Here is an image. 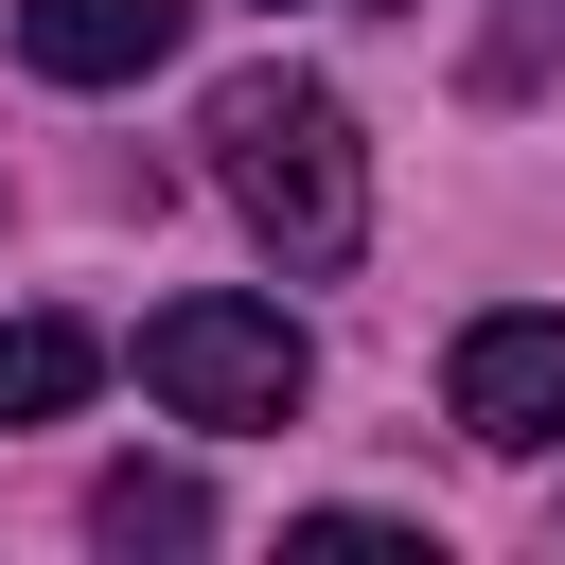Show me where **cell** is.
Returning a JSON list of instances; mask_svg holds the SVG:
<instances>
[{"label": "cell", "instance_id": "obj_7", "mask_svg": "<svg viewBox=\"0 0 565 565\" xmlns=\"http://www.w3.org/2000/svg\"><path fill=\"white\" fill-rule=\"evenodd\" d=\"M282 547H318V565H424V530H388V512H300Z\"/></svg>", "mask_w": 565, "mask_h": 565}, {"label": "cell", "instance_id": "obj_1", "mask_svg": "<svg viewBox=\"0 0 565 565\" xmlns=\"http://www.w3.org/2000/svg\"><path fill=\"white\" fill-rule=\"evenodd\" d=\"M212 177H230V212H247L300 282H335V265L371 247V141H353V106H335L318 71H230V88H212Z\"/></svg>", "mask_w": 565, "mask_h": 565}, {"label": "cell", "instance_id": "obj_4", "mask_svg": "<svg viewBox=\"0 0 565 565\" xmlns=\"http://www.w3.org/2000/svg\"><path fill=\"white\" fill-rule=\"evenodd\" d=\"M177 35H194V0H18V53L53 88H141Z\"/></svg>", "mask_w": 565, "mask_h": 565}, {"label": "cell", "instance_id": "obj_5", "mask_svg": "<svg viewBox=\"0 0 565 565\" xmlns=\"http://www.w3.org/2000/svg\"><path fill=\"white\" fill-rule=\"evenodd\" d=\"M88 371H106V335H88V318H0V424H71V406H88Z\"/></svg>", "mask_w": 565, "mask_h": 565}, {"label": "cell", "instance_id": "obj_6", "mask_svg": "<svg viewBox=\"0 0 565 565\" xmlns=\"http://www.w3.org/2000/svg\"><path fill=\"white\" fill-rule=\"evenodd\" d=\"M88 530H106V547H212V494H194L177 459H124V477L88 494Z\"/></svg>", "mask_w": 565, "mask_h": 565}, {"label": "cell", "instance_id": "obj_2", "mask_svg": "<svg viewBox=\"0 0 565 565\" xmlns=\"http://www.w3.org/2000/svg\"><path fill=\"white\" fill-rule=\"evenodd\" d=\"M141 388H159L177 424H212V441H265V424H300L318 353H300L282 300H159V318H141Z\"/></svg>", "mask_w": 565, "mask_h": 565}, {"label": "cell", "instance_id": "obj_3", "mask_svg": "<svg viewBox=\"0 0 565 565\" xmlns=\"http://www.w3.org/2000/svg\"><path fill=\"white\" fill-rule=\"evenodd\" d=\"M441 406H459V441H494V459H547V441H565V318H547V300H494V318H459V353H441Z\"/></svg>", "mask_w": 565, "mask_h": 565}]
</instances>
